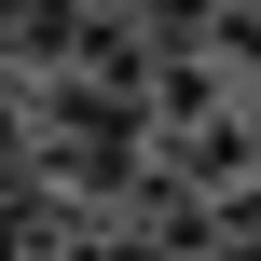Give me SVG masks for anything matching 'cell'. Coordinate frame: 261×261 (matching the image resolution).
I'll return each mask as SVG.
<instances>
[{"label":"cell","mask_w":261,"mask_h":261,"mask_svg":"<svg viewBox=\"0 0 261 261\" xmlns=\"http://www.w3.org/2000/svg\"><path fill=\"white\" fill-rule=\"evenodd\" d=\"M206 234H220V261H261V193H234V206H220Z\"/></svg>","instance_id":"1"},{"label":"cell","mask_w":261,"mask_h":261,"mask_svg":"<svg viewBox=\"0 0 261 261\" xmlns=\"http://www.w3.org/2000/svg\"><path fill=\"white\" fill-rule=\"evenodd\" d=\"M124 14H138V28H220L234 0H124Z\"/></svg>","instance_id":"2"},{"label":"cell","mask_w":261,"mask_h":261,"mask_svg":"<svg viewBox=\"0 0 261 261\" xmlns=\"http://www.w3.org/2000/svg\"><path fill=\"white\" fill-rule=\"evenodd\" d=\"M248 151H261V96H248Z\"/></svg>","instance_id":"3"}]
</instances>
